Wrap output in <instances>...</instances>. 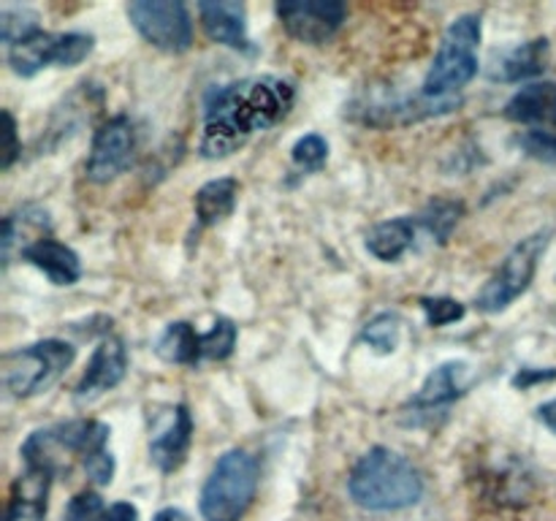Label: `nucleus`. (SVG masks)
I'll return each mask as SVG.
<instances>
[{
  "mask_svg": "<svg viewBox=\"0 0 556 521\" xmlns=\"http://www.w3.org/2000/svg\"><path fill=\"white\" fill-rule=\"evenodd\" d=\"M293 85L277 76H253L220 87L206 98L199 152L206 161L233 155L255 134L282 123L293 109Z\"/></svg>",
  "mask_w": 556,
  "mask_h": 521,
  "instance_id": "nucleus-1",
  "label": "nucleus"
},
{
  "mask_svg": "<svg viewBox=\"0 0 556 521\" xmlns=\"http://www.w3.org/2000/svg\"><path fill=\"white\" fill-rule=\"evenodd\" d=\"M348 492L364 510H405L424 497V475L407 456L375 445L353 465Z\"/></svg>",
  "mask_w": 556,
  "mask_h": 521,
  "instance_id": "nucleus-2",
  "label": "nucleus"
},
{
  "mask_svg": "<svg viewBox=\"0 0 556 521\" xmlns=\"http://www.w3.org/2000/svg\"><path fill=\"white\" fill-rule=\"evenodd\" d=\"M258 459L244 448H231L215 461L199 508L204 521H242L258 492Z\"/></svg>",
  "mask_w": 556,
  "mask_h": 521,
  "instance_id": "nucleus-3",
  "label": "nucleus"
},
{
  "mask_svg": "<svg viewBox=\"0 0 556 521\" xmlns=\"http://www.w3.org/2000/svg\"><path fill=\"white\" fill-rule=\"evenodd\" d=\"M481 16L462 14L445 30L443 43L427 71L421 92L427 98H459L456 92L478 76V47H481Z\"/></svg>",
  "mask_w": 556,
  "mask_h": 521,
  "instance_id": "nucleus-4",
  "label": "nucleus"
},
{
  "mask_svg": "<svg viewBox=\"0 0 556 521\" xmlns=\"http://www.w3.org/2000/svg\"><path fill=\"white\" fill-rule=\"evenodd\" d=\"M109 434L112 432H109L106 423L92 421V418H76V421L36 429L22 443L20 454L25 459V465L47 467V470H52L58 475V470L63 467V461L68 456H76L85 465L98 450H106Z\"/></svg>",
  "mask_w": 556,
  "mask_h": 521,
  "instance_id": "nucleus-5",
  "label": "nucleus"
},
{
  "mask_svg": "<svg viewBox=\"0 0 556 521\" xmlns=\"http://www.w3.org/2000/svg\"><path fill=\"white\" fill-rule=\"evenodd\" d=\"M74 358L76 347L63 340H41L16 347L3 356V389L14 399H30L60 380Z\"/></svg>",
  "mask_w": 556,
  "mask_h": 521,
  "instance_id": "nucleus-6",
  "label": "nucleus"
},
{
  "mask_svg": "<svg viewBox=\"0 0 556 521\" xmlns=\"http://www.w3.org/2000/svg\"><path fill=\"white\" fill-rule=\"evenodd\" d=\"M505 117L521 130L519 141L532 157L556 163V81L527 85L505 103Z\"/></svg>",
  "mask_w": 556,
  "mask_h": 521,
  "instance_id": "nucleus-7",
  "label": "nucleus"
},
{
  "mask_svg": "<svg viewBox=\"0 0 556 521\" xmlns=\"http://www.w3.org/2000/svg\"><path fill=\"white\" fill-rule=\"evenodd\" d=\"M548 237H552L548 231L532 233V237L521 239V242L500 260L497 271L489 277V282L476 296V307L481 309V313H503V309H508L510 304L532 285L538 264H541L543 253H546L548 247Z\"/></svg>",
  "mask_w": 556,
  "mask_h": 521,
  "instance_id": "nucleus-8",
  "label": "nucleus"
},
{
  "mask_svg": "<svg viewBox=\"0 0 556 521\" xmlns=\"http://www.w3.org/2000/svg\"><path fill=\"white\" fill-rule=\"evenodd\" d=\"M96 47V38L90 33H47L38 30L33 36L9 47V65L16 76H36L47 65L60 68H74Z\"/></svg>",
  "mask_w": 556,
  "mask_h": 521,
  "instance_id": "nucleus-9",
  "label": "nucleus"
},
{
  "mask_svg": "<svg viewBox=\"0 0 556 521\" xmlns=\"http://www.w3.org/2000/svg\"><path fill=\"white\" fill-rule=\"evenodd\" d=\"M128 20L161 52L182 54L193 43V20L179 0H134L128 3Z\"/></svg>",
  "mask_w": 556,
  "mask_h": 521,
  "instance_id": "nucleus-10",
  "label": "nucleus"
},
{
  "mask_svg": "<svg viewBox=\"0 0 556 521\" xmlns=\"http://www.w3.org/2000/svg\"><path fill=\"white\" fill-rule=\"evenodd\" d=\"M136 157V128L125 114L109 117L98 125L92 136L90 155H87V179L96 185H106L130 168Z\"/></svg>",
  "mask_w": 556,
  "mask_h": 521,
  "instance_id": "nucleus-11",
  "label": "nucleus"
},
{
  "mask_svg": "<svg viewBox=\"0 0 556 521\" xmlns=\"http://www.w3.org/2000/svg\"><path fill=\"white\" fill-rule=\"evenodd\" d=\"M275 11L282 30L309 47L331 41L348 16V5L340 0H286Z\"/></svg>",
  "mask_w": 556,
  "mask_h": 521,
  "instance_id": "nucleus-12",
  "label": "nucleus"
},
{
  "mask_svg": "<svg viewBox=\"0 0 556 521\" xmlns=\"http://www.w3.org/2000/svg\"><path fill=\"white\" fill-rule=\"evenodd\" d=\"M190 443H193V416L188 405L168 407L163 416L155 418L150 432V459L161 472H174L188 459Z\"/></svg>",
  "mask_w": 556,
  "mask_h": 521,
  "instance_id": "nucleus-13",
  "label": "nucleus"
},
{
  "mask_svg": "<svg viewBox=\"0 0 556 521\" xmlns=\"http://www.w3.org/2000/svg\"><path fill=\"white\" fill-rule=\"evenodd\" d=\"M125 372H128V351H125V342L119 336H101V342L92 351L90 361H87L85 374L76 383V402L85 405V402L98 399L101 394L112 391L114 385L123 383Z\"/></svg>",
  "mask_w": 556,
  "mask_h": 521,
  "instance_id": "nucleus-14",
  "label": "nucleus"
},
{
  "mask_svg": "<svg viewBox=\"0 0 556 521\" xmlns=\"http://www.w3.org/2000/svg\"><path fill=\"white\" fill-rule=\"evenodd\" d=\"M467 389V364L465 361H445L427 374L421 389L410 399L413 416H432V412L445 410L454 405Z\"/></svg>",
  "mask_w": 556,
  "mask_h": 521,
  "instance_id": "nucleus-15",
  "label": "nucleus"
},
{
  "mask_svg": "<svg viewBox=\"0 0 556 521\" xmlns=\"http://www.w3.org/2000/svg\"><path fill=\"white\" fill-rule=\"evenodd\" d=\"M54 472L47 467L25 465L20 478L14 481L5 505V521H43L47 519L49 488H52Z\"/></svg>",
  "mask_w": 556,
  "mask_h": 521,
  "instance_id": "nucleus-16",
  "label": "nucleus"
},
{
  "mask_svg": "<svg viewBox=\"0 0 556 521\" xmlns=\"http://www.w3.org/2000/svg\"><path fill=\"white\" fill-rule=\"evenodd\" d=\"M199 16L204 33L215 43H223L228 49L250 52L248 36V9L237 0H206L199 3Z\"/></svg>",
  "mask_w": 556,
  "mask_h": 521,
  "instance_id": "nucleus-17",
  "label": "nucleus"
},
{
  "mask_svg": "<svg viewBox=\"0 0 556 521\" xmlns=\"http://www.w3.org/2000/svg\"><path fill=\"white\" fill-rule=\"evenodd\" d=\"M20 258L36 266L38 271H43L49 277V282H54V285H74L81 277L79 255L68 244L58 242L54 237H43L38 242H33Z\"/></svg>",
  "mask_w": 556,
  "mask_h": 521,
  "instance_id": "nucleus-18",
  "label": "nucleus"
},
{
  "mask_svg": "<svg viewBox=\"0 0 556 521\" xmlns=\"http://www.w3.org/2000/svg\"><path fill=\"white\" fill-rule=\"evenodd\" d=\"M49 212L41 209L36 204H25L20 209L9 212L3 217V237H0V247H3V264L9 266L14 258V250H20V255L30 247L38 239L49 237Z\"/></svg>",
  "mask_w": 556,
  "mask_h": 521,
  "instance_id": "nucleus-19",
  "label": "nucleus"
},
{
  "mask_svg": "<svg viewBox=\"0 0 556 521\" xmlns=\"http://www.w3.org/2000/svg\"><path fill=\"white\" fill-rule=\"evenodd\" d=\"M546 58H548L546 38H535V41L519 43V47L500 54V60L494 63L492 79H500V81L532 79V76L543 74V68H546Z\"/></svg>",
  "mask_w": 556,
  "mask_h": 521,
  "instance_id": "nucleus-20",
  "label": "nucleus"
},
{
  "mask_svg": "<svg viewBox=\"0 0 556 521\" xmlns=\"http://www.w3.org/2000/svg\"><path fill=\"white\" fill-rule=\"evenodd\" d=\"M416 226L413 217H394V220H383L367 233V250L378 260H400L407 250L416 242Z\"/></svg>",
  "mask_w": 556,
  "mask_h": 521,
  "instance_id": "nucleus-21",
  "label": "nucleus"
},
{
  "mask_svg": "<svg viewBox=\"0 0 556 521\" xmlns=\"http://www.w3.org/2000/svg\"><path fill=\"white\" fill-rule=\"evenodd\" d=\"M239 199V182L233 177H220L210 179L206 185H201L199 193H195L193 206H195V220L199 226H217L220 220H226L233 212Z\"/></svg>",
  "mask_w": 556,
  "mask_h": 521,
  "instance_id": "nucleus-22",
  "label": "nucleus"
},
{
  "mask_svg": "<svg viewBox=\"0 0 556 521\" xmlns=\"http://www.w3.org/2000/svg\"><path fill=\"white\" fill-rule=\"evenodd\" d=\"M155 353L166 364H182V367H195L204 358L201 353V334L188 323V320H174L161 331L155 342Z\"/></svg>",
  "mask_w": 556,
  "mask_h": 521,
  "instance_id": "nucleus-23",
  "label": "nucleus"
},
{
  "mask_svg": "<svg viewBox=\"0 0 556 521\" xmlns=\"http://www.w3.org/2000/svg\"><path fill=\"white\" fill-rule=\"evenodd\" d=\"M462 215H465V204L454 199H432L424 206L421 215L416 217V223L421 228H427L440 244H445L454 233V228L459 226Z\"/></svg>",
  "mask_w": 556,
  "mask_h": 521,
  "instance_id": "nucleus-24",
  "label": "nucleus"
},
{
  "mask_svg": "<svg viewBox=\"0 0 556 521\" xmlns=\"http://www.w3.org/2000/svg\"><path fill=\"white\" fill-rule=\"evenodd\" d=\"M362 336L375 353H380V356H389V353H394L396 347H400V340H402L400 315L396 313L375 315V318L364 326Z\"/></svg>",
  "mask_w": 556,
  "mask_h": 521,
  "instance_id": "nucleus-25",
  "label": "nucleus"
},
{
  "mask_svg": "<svg viewBox=\"0 0 556 521\" xmlns=\"http://www.w3.org/2000/svg\"><path fill=\"white\" fill-rule=\"evenodd\" d=\"M38 14L25 5H3L0 9V38H3L5 47L22 41V38L38 33Z\"/></svg>",
  "mask_w": 556,
  "mask_h": 521,
  "instance_id": "nucleus-26",
  "label": "nucleus"
},
{
  "mask_svg": "<svg viewBox=\"0 0 556 521\" xmlns=\"http://www.w3.org/2000/svg\"><path fill=\"white\" fill-rule=\"evenodd\" d=\"M233 347H237V326L228 318H217L212 329L201 334V353H204V358H212V361L228 358Z\"/></svg>",
  "mask_w": 556,
  "mask_h": 521,
  "instance_id": "nucleus-27",
  "label": "nucleus"
},
{
  "mask_svg": "<svg viewBox=\"0 0 556 521\" xmlns=\"http://www.w3.org/2000/svg\"><path fill=\"white\" fill-rule=\"evenodd\" d=\"M291 157L302 171H320L329 161V144H326L324 136L307 134L293 144Z\"/></svg>",
  "mask_w": 556,
  "mask_h": 521,
  "instance_id": "nucleus-28",
  "label": "nucleus"
},
{
  "mask_svg": "<svg viewBox=\"0 0 556 521\" xmlns=\"http://www.w3.org/2000/svg\"><path fill=\"white\" fill-rule=\"evenodd\" d=\"M421 309L427 315V323L440 329V326L456 323V320L465 318L467 307L462 302L451 296H424L421 298Z\"/></svg>",
  "mask_w": 556,
  "mask_h": 521,
  "instance_id": "nucleus-29",
  "label": "nucleus"
},
{
  "mask_svg": "<svg viewBox=\"0 0 556 521\" xmlns=\"http://www.w3.org/2000/svg\"><path fill=\"white\" fill-rule=\"evenodd\" d=\"M109 510L103 508V499L98 492H85L76 494L68 503V510H65V521H106Z\"/></svg>",
  "mask_w": 556,
  "mask_h": 521,
  "instance_id": "nucleus-30",
  "label": "nucleus"
},
{
  "mask_svg": "<svg viewBox=\"0 0 556 521\" xmlns=\"http://www.w3.org/2000/svg\"><path fill=\"white\" fill-rule=\"evenodd\" d=\"M85 472H87V478H90L92 483H96V486H109V483H112V478H114V456H112V450H98L96 456H90V459L85 461Z\"/></svg>",
  "mask_w": 556,
  "mask_h": 521,
  "instance_id": "nucleus-31",
  "label": "nucleus"
},
{
  "mask_svg": "<svg viewBox=\"0 0 556 521\" xmlns=\"http://www.w3.org/2000/svg\"><path fill=\"white\" fill-rule=\"evenodd\" d=\"M3 123H5V147H3V161H0V166H3V171H9V168L14 166L16 157H20L22 147H20V139H16V119L9 109H3Z\"/></svg>",
  "mask_w": 556,
  "mask_h": 521,
  "instance_id": "nucleus-32",
  "label": "nucleus"
},
{
  "mask_svg": "<svg viewBox=\"0 0 556 521\" xmlns=\"http://www.w3.org/2000/svg\"><path fill=\"white\" fill-rule=\"evenodd\" d=\"M548 380H556V367H552V369L525 367L514 374V380H510V383H514L516 389L525 391V389H532V385H538V383H548Z\"/></svg>",
  "mask_w": 556,
  "mask_h": 521,
  "instance_id": "nucleus-33",
  "label": "nucleus"
},
{
  "mask_svg": "<svg viewBox=\"0 0 556 521\" xmlns=\"http://www.w3.org/2000/svg\"><path fill=\"white\" fill-rule=\"evenodd\" d=\"M106 521H139V510L130 503H114L112 508H109Z\"/></svg>",
  "mask_w": 556,
  "mask_h": 521,
  "instance_id": "nucleus-34",
  "label": "nucleus"
},
{
  "mask_svg": "<svg viewBox=\"0 0 556 521\" xmlns=\"http://www.w3.org/2000/svg\"><path fill=\"white\" fill-rule=\"evenodd\" d=\"M538 418H541V421L546 423V427L556 434V399L546 402V405L538 407Z\"/></svg>",
  "mask_w": 556,
  "mask_h": 521,
  "instance_id": "nucleus-35",
  "label": "nucleus"
},
{
  "mask_svg": "<svg viewBox=\"0 0 556 521\" xmlns=\"http://www.w3.org/2000/svg\"><path fill=\"white\" fill-rule=\"evenodd\" d=\"M152 521H193V519H190V516L179 508H163V510H157L155 519Z\"/></svg>",
  "mask_w": 556,
  "mask_h": 521,
  "instance_id": "nucleus-36",
  "label": "nucleus"
}]
</instances>
